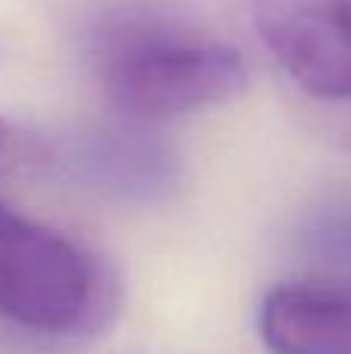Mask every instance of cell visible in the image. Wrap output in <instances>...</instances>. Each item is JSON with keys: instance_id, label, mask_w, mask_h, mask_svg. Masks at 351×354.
I'll return each instance as SVG.
<instances>
[{"instance_id": "cell-4", "label": "cell", "mask_w": 351, "mask_h": 354, "mask_svg": "<svg viewBox=\"0 0 351 354\" xmlns=\"http://www.w3.org/2000/svg\"><path fill=\"white\" fill-rule=\"evenodd\" d=\"M258 336L271 354H351V283H277L258 308Z\"/></svg>"}, {"instance_id": "cell-1", "label": "cell", "mask_w": 351, "mask_h": 354, "mask_svg": "<svg viewBox=\"0 0 351 354\" xmlns=\"http://www.w3.org/2000/svg\"><path fill=\"white\" fill-rule=\"evenodd\" d=\"M87 68L103 100L128 122H178L246 91L240 50L155 10H112L87 35Z\"/></svg>"}, {"instance_id": "cell-3", "label": "cell", "mask_w": 351, "mask_h": 354, "mask_svg": "<svg viewBox=\"0 0 351 354\" xmlns=\"http://www.w3.org/2000/svg\"><path fill=\"white\" fill-rule=\"evenodd\" d=\"M255 31L305 93L351 100V0H255Z\"/></svg>"}, {"instance_id": "cell-2", "label": "cell", "mask_w": 351, "mask_h": 354, "mask_svg": "<svg viewBox=\"0 0 351 354\" xmlns=\"http://www.w3.org/2000/svg\"><path fill=\"white\" fill-rule=\"evenodd\" d=\"M106 308L109 283L97 255L0 193V317L72 336L91 330Z\"/></svg>"}]
</instances>
